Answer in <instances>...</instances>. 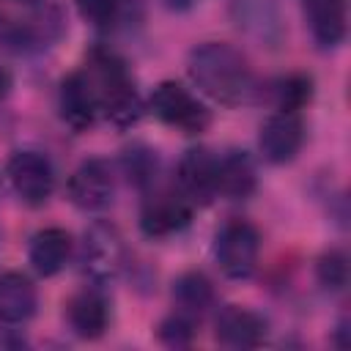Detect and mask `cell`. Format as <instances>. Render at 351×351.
Listing matches in <instances>:
<instances>
[{
    "instance_id": "cell-26",
    "label": "cell",
    "mask_w": 351,
    "mask_h": 351,
    "mask_svg": "<svg viewBox=\"0 0 351 351\" xmlns=\"http://www.w3.org/2000/svg\"><path fill=\"white\" fill-rule=\"evenodd\" d=\"M22 3H41V0H22Z\"/></svg>"
},
{
    "instance_id": "cell-11",
    "label": "cell",
    "mask_w": 351,
    "mask_h": 351,
    "mask_svg": "<svg viewBox=\"0 0 351 351\" xmlns=\"http://www.w3.org/2000/svg\"><path fill=\"white\" fill-rule=\"evenodd\" d=\"M82 261L85 269L93 277H112L123 266V241L115 228L107 225H93L85 233V247H82Z\"/></svg>"
},
{
    "instance_id": "cell-19",
    "label": "cell",
    "mask_w": 351,
    "mask_h": 351,
    "mask_svg": "<svg viewBox=\"0 0 351 351\" xmlns=\"http://www.w3.org/2000/svg\"><path fill=\"white\" fill-rule=\"evenodd\" d=\"M310 99H313V80L307 74H291L274 85V101L280 112H296Z\"/></svg>"
},
{
    "instance_id": "cell-22",
    "label": "cell",
    "mask_w": 351,
    "mask_h": 351,
    "mask_svg": "<svg viewBox=\"0 0 351 351\" xmlns=\"http://www.w3.org/2000/svg\"><path fill=\"white\" fill-rule=\"evenodd\" d=\"M74 3L80 16L96 27H107L118 16V0H74Z\"/></svg>"
},
{
    "instance_id": "cell-2",
    "label": "cell",
    "mask_w": 351,
    "mask_h": 351,
    "mask_svg": "<svg viewBox=\"0 0 351 351\" xmlns=\"http://www.w3.org/2000/svg\"><path fill=\"white\" fill-rule=\"evenodd\" d=\"M90 66H93L90 77L99 93V112L107 115L121 129L137 123V118L143 115V104L123 63L110 52H93Z\"/></svg>"
},
{
    "instance_id": "cell-25",
    "label": "cell",
    "mask_w": 351,
    "mask_h": 351,
    "mask_svg": "<svg viewBox=\"0 0 351 351\" xmlns=\"http://www.w3.org/2000/svg\"><path fill=\"white\" fill-rule=\"evenodd\" d=\"M167 5L170 8H186V5H192V0H167Z\"/></svg>"
},
{
    "instance_id": "cell-16",
    "label": "cell",
    "mask_w": 351,
    "mask_h": 351,
    "mask_svg": "<svg viewBox=\"0 0 351 351\" xmlns=\"http://www.w3.org/2000/svg\"><path fill=\"white\" fill-rule=\"evenodd\" d=\"M313 38L321 47H335L346 38V5L343 0H302Z\"/></svg>"
},
{
    "instance_id": "cell-24",
    "label": "cell",
    "mask_w": 351,
    "mask_h": 351,
    "mask_svg": "<svg viewBox=\"0 0 351 351\" xmlns=\"http://www.w3.org/2000/svg\"><path fill=\"white\" fill-rule=\"evenodd\" d=\"M8 90H11V74L0 66V99H5V96H8Z\"/></svg>"
},
{
    "instance_id": "cell-5",
    "label": "cell",
    "mask_w": 351,
    "mask_h": 351,
    "mask_svg": "<svg viewBox=\"0 0 351 351\" xmlns=\"http://www.w3.org/2000/svg\"><path fill=\"white\" fill-rule=\"evenodd\" d=\"M8 181L22 203L41 206L49 200L55 189V170L52 162L38 151H19L8 162Z\"/></svg>"
},
{
    "instance_id": "cell-3",
    "label": "cell",
    "mask_w": 351,
    "mask_h": 351,
    "mask_svg": "<svg viewBox=\"0 0 351 351\" xmlns=\"http://www.w3.org/2000/svg\"><path fill=\"white\" fill-rule=\"evenodd\" d=\"M148 107L151 112L167 123V126H176L186 134H200L208 123H211V112L203 101H197L195 93H189L181 82H159L148 99Z\"/></svg>"
},
{
    "instance_id": "cell-17",
    "label": "cell",
    "mask_w": 351,
    "mask_h": 351,
    "mask_svg": "<svg viewBox=\"0 0 351 351\" xmlns=\"http://www.w3.org/2000/svg\"><path fill=\"white\" fill-rule=\"evenodd\" d=\"M255 189V167L250 156L233 151L219 159L217 165V195H225L230 200L250 197Z\"/></svg>"
},
{
    "instance_id": "cell-15",
    "label": "cell",
    "mask_w": 351,
    "mask_h": 351,
    "mask_svg": "<svg viewBox=\"0 0 351 351\" xmlns=\"http://www.w3.org/2000/svg\"><path fill=\"white\" fill-rule=\"evenodd\" d=\"M66 315H69L71 329L85 340L101 337L107 324H110V307H107L104 296L96 291H82V293L71 296Z\"/></svg>"
},
{
    "instance_id": "cell-6",
    "label": "cell",
    "mask_w": 351,
    "mask_h": 351,
    "mask_svg": "<svg viewBox=\"0 0 351 351\" xmlns=\"http://www.w3.org/2000/svg\"><path fill=\"white\" fill-rule=\"evenodd\" d=\"M192 219V200L184 192L162 189L145 197L140 211V228L151 239H165L186 228Z\"/></svg>"
},
{
    "instance_id": "cell-14",
    "label": "cell",
    "mask_w": 351,
    "mask_h": 351,
    "mask_svg": "<svg viewBox=\"0 0 351 351\" xmlns=\"http://www.w3.org/2000/svg\"><path fill=\"white\" fill-rule=\"evenodd\" d=\"M71 255V236L63 228H44L30 239V266L41 274V277H52L58 274Z\"/></svg>"
},
{
    "instance_id": "cell-23",
    "label": "cell",
    "mask_w": 351,
    "mask_h": 351,
    "mask_svg": "<svg viewBox=\"0 0 351 351\" xmlns=\"http://www.w3.org/2000/svg\"><path fill=\"white\" fill-rule=\"evenodd\" d=\"M192 335H195V321L181 313H176L159 324V340L167 346H186L192 340Z\"/></svg>"
},
{
    "instance_id": "cell-4",
    "label": "cell",
    "mask_w": 351,
    "mask_h": 351,
    "mask_svg": "<svg viewBox=\"0 0 351 351\" xmlns=\"http://www.w3.org/2000/svg\"><path fill=\"white\" fill-rule=\"evenodd\" d=\"M258 255H261V236L250 222L233 219L217 233L214 258L225 277L247 280L258 266Z\"/></svg>"
},
{
    "instance_id": "cell-12",
    "label": "cell",
    "mask_w": 351,
    "mask_h": 351,
    "mask_svg": "<svg viewBox=\"0 0 351 351\" xmlns=\"http://www.w3.org/2000/svg\"><path fill=\"white\" fill-rule=\"evenodd\" d=\"M266 337V321L244 307L228 304L217 315V340L228 348H255Z\"/></svg>"
},
{
    "instance_id": "cell-8",
    "label": "cell",
    "mask_w": 351,
    "mask_h": 351,
    "mask_svg": "<svg viewBox=\"0 0 351 351\" xmlns=\"http://www.w3.org/2000/svg\"><path fill=\"white\" fill-rule=\"evenodd\" d=\"M112 173L107 162L88 159L69 178V200L82 211H99L112 200Z\"/></svg>"
},
{
    "instance_id": "cell-10",
    "label": "cell",
    "mask_w": 351,
    "mask_h": 351,
    "mask_svg": "<svg viewBox=\"0 0 351 351\" xmlns=\"http://www.w3.org/2000/svg\"><path fill=\"white\" fill-rule=\"evenodd\" d=\"M217 165L219 159L206 148H189L178 162L181 192L192 203H208L217 197Z\"/></svg>"
},
{
    "instance_id": "cell-20",
    "label": "cell",
    "mask_w": 351,
    "mask_h": 351,
    "mask_svg": "<svg viewBox=\"0 0 351 351\" xmlns=\"http://www.w3.org/2000/svg\"><path fill=\"white\" fill-rule=\"evenodd\" d=\"M318 282L329 291H340L346 282H348V263H346V255L343 252H326L318 258Z\"/></svg>"
},
{
    "instance_id": "cell-13",
    "label": "cell",
    "mask_w": 351,
    "mask_h": 351,
    "mask_svg": "<svg viewBox=\"0 0 351 351\" xmlns=\"http://www.w3.org/2000/svg\"><path fill=\"white\" fill-rule=\"evenodd\" d=\"M36 288L19 271L0 274V326L25 324L36 313Z\"/></svg>"
},
{
    "instance_id": "cell-21",
    "label": "cell",
    "mask_w": 351,
    "mask_h": 351,
    "mask_svg": "<svg viewBox=\"0 0 351 351\" xmlns=\"http://www.w3.org/2000/svg\"><path fill=\"white\" fill-rule=\"evenodd\" d=\"M123 165H126L129 178H132L137 186H145V184L154 181V173H156V156H154V151H148V148H134V151L126 154Z\"/></svg>"
},
{
    "instance_id": "cell-7",
    "label": "cell",
    "mask_w": 351,
    "mask_h": 351,
    "mask_svg": "<svg viewBox=\"0 0 351 351\" xmlns=\"http://www.w3.org/2000/svg\"><path fill=\"white\" fill-rule=\"evenodd\" d=\"M304 143V126L296 112H277L263 121L258 145L266 162L271 165H285L291 162Z\"/></svg>"
},
{
    "instance_id": "cell-1",
    "label": "cell",
    "mask_w": 351,
    "mask_h": 351,
    "mask_svg": "<svg viewBox=\"0 0 351 351\" xmlns=\"http://www.w3.org/2000/svg\"><path fill=\"white\" fill-rule=\"evenodd\" d=\"M189 77L206 96L228 107L244 104L255 93V80L244 55L222 41H206L189 52Z\"/></svg>"
},
{
    "instance_id": "cell-9",
    "label": "cell",
    "mask_w": 351,
    "mask_h": 351,
    "mask_svg": "<svg viewBox=\"0 0 351 351\" xmlns=\"http://www.w3.org/2000/svg\"><path fill=\"white\" fill-rule=\"evenodd\" d=\"M60 115L77 132L93 126L99 115V93L90 71H74L60 82Z\"/></svg>"
},
{
    "instance_id": "cell-18",
    "label": "cell",
    "mask_w": 351,
    "mask_h": 351,
    "mask_svg": "<svg viewBox=\"0 0 351 351\" xmlns=\"http://www.w3.org/2000/svg\"><path fill=\"white\" fill-rule=\"evenodd\" d=\"M211 299H214V288H211L208 277L200 271H186L173 282V302H176L178 313L192 321L206 313Z\"/></svg>"
}]
</instances>
